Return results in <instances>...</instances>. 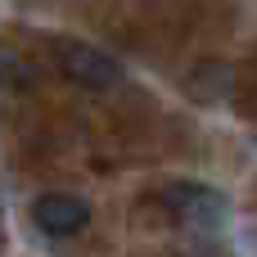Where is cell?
I'll use <instances>...</instances> for the list:
<instances>
[{"instance_id": "cell-1", "label": "cell", "mask_w": 257, "mask_h": 257, "mask_svg": "<svg viewBox=\"0 0 257 257\" xmlns=\"http://www.w3.org/2000/svg\"><path fill=\"white\" fill-rule=\"evenodd\" d=\"M54 54H59V68L86 90H113L122 81V63L86 41H54Z\"/></svg>"}, {"instance_id": "cell-2", "label": "cell", "mask_w": 257, "mask_h": 257, "mask_svg": "<svg viewBox=\"0 0 257 257\" xmlns=\"http://www.w3.org/2000/svg\"><path fill=\"white\" fill-rule=\"evenodd\" d=\"M32 221H36L50 239H72V235H81V230L90 226V203L77 199V194L50 190V194H41V199L32 203Z\"/></svg>"}, {"instance_id": "cell-3", "label": "cell", "mask_w": 257, "mask_h": 257, "mask_svg": "<svg viewBox=\"0 0 257 257\" xmlns=\"http://www.w3.org/2000/svg\"><path fill=\"white\" fill-rule=\"evenodd\" d=\"M163 208L181 221H221L226 194L212 190V185H199V181H176V185L163 190Z\"/></svg>"}]
</instances>
